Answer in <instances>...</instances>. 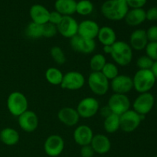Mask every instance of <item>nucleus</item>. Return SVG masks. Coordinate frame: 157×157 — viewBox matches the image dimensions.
<instances>
[{"instance_id":"nucleus-1","label":"nucleus","mask_w":157,"mask_h":157,"mask_svg":"<svg viewBox=\"0 0 157 157\" xmlns=\"http://www.w3.org/2000/svg\"><path fill=\"white\" fill-rule=\"evenodd\" d=\"M102 15L110 21H121L124 19L129 11L126 0H107L101 8Z\"/></svg>"},{"instance_id":"nucleus-2","label":"nucleus","mask_w":157,"mask_h":157,"mask_svg":"<svg viewBox=\"0 0 157 157\" xmlns=\"http://www.w3.org/2000/svg\"><path fill=\"white\" fill-rule=\"evenodd\" d=\"M112 59L117 65L126 67L133 61V49L124 41H117L111 45Z\"/></svg>"},{"instance_id":"nucleus-3","label":"nucleus","mask_w":157,"mask_h":157,"mask_svg":"<svg viewBox=\"0 0 157 157\" xmlns=\"http://www.w3.org/2000/svg\"><path fill=\"white\" fill-rule=\"evenodd\" d=\"M156 81L151 70H138L133 78V88L140 94L150 92L154 87Z\"/></svg>"},{"instance_id":"nucleus-4","label":"nucleus","mask_w":157,"mask_h":157,"mask_svg":"<svg viewBox=\"0 0 157 157\" xmlns=\"http://www.w3.org/2000/svg\"><path fill=\"white\" fill-rule=\"evenodd\" d=\"M7 108L14 117H19L29 110V101L24 94L20 91H13L7 98Z\"/></svg>"},{"instance_id":"nucleus-5","label":"nucleus","mask_w":157,"mask_h":157,"mask_svg":"<svg viewBox=\"0 0 157 157\" xmlns=\"http://www.w3.org/2000/svg\"><path fill=\"white\" fill-rule=\"evenodd\" d=\"M87 84L92 93L98 96L105 95L110 88V82L101 71H91L87 78Z\"/></svg>"},{"instance_id":"nucleus-6","label":"nucleus","mask_w":157,"mask_h":157,"mask_svg":"<svg viewBox=\"0 0 157 157\" xmlns=\"http://www.w3.org/2000/svg\"><path fill=\"white\" fill-rule=\"evenodd\" d=\"M144 117L140 115L133 110H129L120 116L121 130L125 133L135 131L140 125Z\"/></svg>"},{"instance_id":"nucleus-7","label":"nucleus","mask_w":157,"mask_h":157,"mask_svg":"<svg viewBox=\"0 0 157 157\" xmlns=\"http://www.w3.org/2000/svg\"><path fill=\"white\" fill-rule=\"evenodd\" d=\"M99 101L94 98L87 97L78 103L76 110L80 117L89 119L94 117L99 112Z\"/></svg>"},{"instance_id":"nucleus-8","label":"nucleus","mask_w":157,"mask_h":157,"mask_svg":"<svg viewBox=\"0 0 157 157\" xmlns=\"http://www.w3.org/2000/svg\"><path fill=\"white\" fill-rule=\"evenodd\" d=\"M107 106L112 113L121 116L127 110H130L131 103L127 94H113L109 98Z\"/></svg>"},{"instance_id":"nucleus-9","label":"nucleus","mask_w":157,"mask_h":157,"mask_svg":"<svg viewBox=\"0 0 157 157\" xmlns=\"http://www.w3.org/2000/svg\"><path fill=\"white\" fill-rule=\"evenodd\" d=\"M155 105L154 96L150 92L140 94L133 104V110L140 115L145 116L153 110Z\"/></svg>"},{"instance_id":"nucleus-10","label":"nucleus","mask_w":157,"mask_h":157,"mask_svg":"<svg viewBox=\"0 0 157 157\" xmlns=\"http://www.w3.org/2000/svg\"><path fill=\"white\" fill-rule=\"evenodd\" d=\"M85 84V78L82 73L77 71H71L64 75L61 87L67 90H78Z\"/></svg>"},{"instance_id":"nucleus-11","label":"nucleus","mask_w":157,"mask_h":157,"mask_svg":"<svg viewBox=\"0 0 157 157\" xmlns=\"http://www.w3.org/2000/svg\"><path fill=\"white\" fill-rule=\"evenodd\" d=\"M64 149V140L60 135L52 134L48 136L44 144V151L50 157H57Z\"/></svg>"},{"instance_id":"nucleus-12","label":"nucleus","mask_w":157,"mask_h":157,"mask_svg":"<svg viewBox=\"0 0 157 157\" xmlns=\"http://www.w3.org/2000/svg\"><path fill=\"white\" fill-rule=\"evenodd\" d=\"M70 45L75 52L84 55H90L93 53L96 48L95 40L82 38L78 35L71 38Z\"/></svg>"},{"instance_id":"nucleus-13","label":"nucleus","mask_w":157,"mask_h":157,"mask_svg":"<svg viewBox=\"0 0 157 157\" xmlns=\"http://www.w3.org/2000/svg\"><path fill=\"white\" fill-rule=\"evenodd\" d=\"M58 32L64 38L71 39L78 35V22L72 16H63L61 22L57 25Z\"/></svg>"},{"instance_id":"nucleus-14","label":"nucleus","mask_w":157,"mask_h":157,"mask_svg":"<svg viewBox=\"0 0 157 157\" xmlns=\"http://www.w3.org/2000/svg\"><path fill=\"white\" fill-rule=\"evenodd\" d=\"M113 94H127L133 89V78L126 75H119L110 84Z\"/></svg>"},{"instance_id":"nucleus-15","label":"nucleus","mask_w":157,"mask_h":157,"mask_svg":"<svg viewBox=\"0 0 157 157\" xmlns=\"http://www.w3.org/2000/svg\"><path fill=\"white\" fill-rule=\"evenodd\" d=\"M38 115L34 111L30 110H26L25 112L18 117V124L21 130L26 133H32L35 131L38 127Z\"/></svg>"},{"instance_id":"nucleus-16","label":"nucleus","mask_w":157,"mask_h":157,"mask_svg":"<svg viewBox=\"0 0 157 157\" xmlns=\"http://www.w3.org/2000/svg\"><path fill=\"white\" fill-rule=\"evenodd\" d=\"M100 26L95 21L86 19L78 23V35L82 38L94 40L98 37Z\"/></svg>"},{"instance_id":"nucleus-17","label":"nucleus","mask_w":157,"mask_h":157,"mask_svg":"<svg viewBox=\"0 0 157 157\" xmlns=\"http://www.w3.org/2000/svg\"><path fill=\"white\" fill-rule=\"evenodd\" d=\"M94 132L92 129L87 125H80L75 128L73 133L75 142L81 147L90 145L94 137Z\"/></svg>"},{"instance_id":"nucleus-18","label":"nucleus","mask_w":157,"mask_h":157,"mask_svg":"<svg viewBox=\"0 0 157 157\" xmlns=\"http://www.w3.org/2000/svg\"><path fill=\"white\" fill-rule=\"evenodd\" d=\"M58 118L64 125L74 127L78 124L81 117L76 109L71 107H64L60 109L58 112Z\"/></svg>"},{"instance_id":"nucleus-19","label":"nucleus","mask_w":157,"mask_h":157,"mask_svg":"<svg viewBox=\"0 0 157 157\" xmlns=\"http://www.w3.org/2000/svg\"><path fill=\"white\" fill-rule=\"evenodd\" d=\"M90 146L95 153L104 155L110 152L111 149V142L107 136L102 133H98L94 135Z\"/></svg>"},{"instance_id":"nucleus-20","label":"nucleus","mask_w":157,"mask_h":157,"mask_svg":"<svg viewBox=\"0 0 157 157\" xmlns=\"http://www.w3.org/2000/svg\"><path fill=\"white\" fill-rule=\"evenodd\" d=\"M149 41L146 30L142 29H136L130 36V46L133 50L143 51L146 48Z\"/></svg>"},{"instance_id":"nucleus-21","label":"nucleus","mask_w":157,"mask_h":157,"mask_svg":"<svg viewBox=\"0 0 157 157\" xmlns=\"http://www.w3.org/2000/svg\"><path fill=\"white\" fill-rule=\"evenodd\" d=\"M50 12L46 7L40 4H35L29 9V15L32 21L39 25L48 22Z\"/></svg>"},{"instance_id":"nucleus-22","label":"nucleus","mask_w":157,"mask_h":157,"mask_svg":"<svg viewBox=\"0 0 157 157\" xmlns=\"http://www.w3.org/2000/svg\"><path fill=\"white\" fill-rule=\"evenodd\" d=\"M126 23L129 26L136 27L140 25L147 20L146 18V11L144 9H129L128 12L124 18Z\"/></svg>"},{"instance_id":"nucleus-23","label":"nucleus","mask_w":157,"mask_h":157,"mask_svg":"<svg viewBox=\"0 0 157 157\" xmlns=\"http://www.w3.org/2000/svg\"><path fill=\"white\" fill-rule=\"evenodd\" d=\"M97 38L103 46H111L117 41L116 32L113 29L109 26H103L100 28Z\"/></svg>"},{"instance_id":"nucleus-24","label":"nucleus","mask_w":157,"mask_h":157,"mask_svg":"<svg viewBox=\"0 0 157 157\" xmlns=\"http://www.w3.org/2000/svg\"><path fill=\"white\" fill-rule=\"evenodd\" d=\"M20 136L18 132L12 127H6L0 132V140L6 146H15L19 142Z\"/></svg>"},{"instance_id":"nucleus-25","label":"nucleus","mask_w":157,"mask_h":157,"mask_svg":"<svg viewBox=\"0 0 157 157\" xmlns=\"http://www.w3.org/2000/svg\"><path fill=\"white\" fill-rule=\"evenodd\" d=\"M77 1L75 0H56L55 2V11L63 16H71L76 12Z\"/></svg>"},{"instance_id":"nucleus-26","label":"nucleus","mask_w":157,"mask_h":157,"mask_svg":"<svg viewBox=\"0 0 157 157\" xmlns=\"http://www.w3.org/2000/svg\"><path fill=\"white\" fill-rule=\"evenodd\" d=\"M44 76H45L46 81L49 84L57 86L61 85L63 77H64V74L60 69L57 68V67H51L46 70Z\"/></svg>"},{"instance_id":"nucleus-27","label":"nucleus","mask_w":157,"mask_h":157,"mask_svg":"<svg viewBox=\"0 0 157 157\" xmlns=\"http://www.w3.org/2000/svg\"><path fill=\"white\" fill-rule=\"evenodd\" d=\"M104 128L107 133H114L118 131L121 129L120 116L111 113L110 116L104 118Z\"/></svg>"},{"instance_id":"nucleus-28","label":"nucleus","mask_w":157,"mask_h":157,"mask_svg":"<svg viewBox=\"0 0 157 157\" xmlns=\"http://www.w3.org/2000/svg\"><path fill=\"white\" fill-rule=\"evenodd\" d=\"M25 33L26 36L31 39H38L43 38V25L31 21L26 26Z\"/></svg>"},{"instance_id":"nucleus-29","label":"nucleus","mask_w":157,"mask_h":157,"mask_svg":"<svg viewBox=\"0 0 157 157\" xmlns=\"http://www.w3.org/2000/svg\"><path fill=\"white\" fill-rule=\"evenodd\" d=\"M107 63L105 56L103 54L98 53L91 57L90 61V68L92 71L99 72L101 71L103 67Z\"/></svg>"},{"instance_id":"nucleus-30","label":"nucleus","mask_w":157,"mask_h":157,"mask_svg":"<svg viewBox=\"0 0 157 157\" xmlns=\"http://www.w3.org/2000/svg\"><path fill=\"white\" fill-rule=\"evenodd\" d=\"M94 11V5L90 0H80L77 2L76 12L83 16L90 15Z\"/></svg>"},{"instance_id":"nucleus-31","label":"nucleus","mask_w":157,"mask_h":157,"mask_svg":"<svg viewBox=\"0 0 157 157\" xmlns=\"http://www.w3.org/2000/svg\"><path fill=\"white\" fill-rule=\"evenodd\" d=\"M101 72L108 81H112L119 75V69H118L117 65L115 63L112 62L106 63Z\"/></svg>"},{"instance_id":"nucleus-32","label":"nucleus","mask_w":157,"mask_h":157,"mask_svg":"<svg viewBox=\"0 0 157 157\" xmlns=\"http://www.w3.org/2000/svg\"><path fill=\"white\" fill-rule=\"evenodd\" d=\"M50 55L53 61L58 65H62L66 62L65 54L59 46H53L50 50Z\"/></svg>"},{"instance_id":"nucleus-33","label":"nucleus","mask_w":157,"mask_h":157,"mask_svg":"<svg viewBox=\"0 0 157 157\" xmlns=\"http://www.w3.org/2000/svg\"><path fill=\"white\" fill-rule=\"evenodd\" d=\"M154 61L147 55L140 57L136 61V66L139 70H150Z\"/></svg>"},{"instance_id":"nucleus-34","label":"nucleus","mask_w":157,"mask_h":157,"mask_svg":"<svg viewBox=\"0 0 157 157\" xmlns=\"http://www.w3.org/2000/svg\"><path fill=\"white\" fill-rule=\"evenodd\" d=\"M58 33V28L56 25L48 22L43 25V38H52Z\"/></svg>"},{"instance_id":"nucleus-35","label":"nucleus","mask_w":157,"mask_h":157,"mask_svg":"<svg viewBox=\"0 0 157 157\" xmlns=\"http://www.w3.org/2000/svg\"><path fill=\"white\" fill-rule=\"evenodd\" d=\"M146 54L153 61H157V41L148 42L145 48Z\"/></svg>"},{"instance_id":"nucleus-36","label":"nucleus","mask_w":157,"mask_h":157,"mask_svg":"<svg viewBox=\"0 0 157 157\" xmlns=\"http://www.w3.org/2000/svg\"><path fill=\"white\" fill-rule=\"evenodd\" d=\"M62 18L63 15H61V14H60L59 12H57V11L55 10L52 11V12H50V14H49L48 22L57 26L60 22H61Z\"/></svg>"},{"instance_id":"nucleus-37","label":"nucleus","mask_w":157,"mask_h":157,"mask_svg":"<svg viewBox=\"0 0 157 157\" xmlns=\"http://www.w3.org/2000/svg\"><path fill=\"white\" fill-rule=\"evenodd\" d=\"M149 42L157 41V25H152L146 31Z\"/></svg>"},{"instance_id":"nucleus-38","label":"nucleus","mask_w":157,"mask_h":157,"mask_svg":"<svg viewBox=\"0 0 157 157\" xmlns=\"http://www.w3.org/2000/svg\"><path fill=\"white\" fill-rule=\"evenodd\" d=\"M127 6L131 9H142L146 4L147 0H126Z\"/></svg>"},{"instance_id":"nucleus-39","label":"nucleus","mask_w":157,"mask_h":157,"mask_svg":"<svg viewBox=\"0 0 157 157\" xmlns=\"http://www.w3.org/2000/svg\"><path fill=\"white\" fill-rule=\"evenodd\" d=\"M81 157H93L94 156V151L92 147L90 145H86L81 147Z\"/></svg>"},{"instance_id":"nucleus-40","label":"nucleus","mask_w":157,"mask_h":157,"mask_svg":"<svg viewBox=\"0 0 157 157\" xmlns=\"http://www.w3.org/2000/svg\"><path fill=\"white\" fill-rule=\"evenodd\" d=\"M146 18L150 21H157V7H151L146 11Z\"/></svg>"},{"instance_id":"nucleus-41","label":"nucleus","mask_w":157,"mask_h":157,"mask_svg":"<svg viewBox=\"0 0 157 157\" xmlns=\"http://www.w3.org/2000/svg\"><path fill=\"white\" fill-rule=\"evenodd\" d=\"M99 112H100V114H101V116L104 118L110 116L111 113H113L107 105L104 106V107H102V108H100Z\"/></svg>"},{"instance_id":"nucleus-42","label":"nucleus","mask_w":157,"mask_h":157,"mask_svg":"<svg viewBox=\"0 0 157 157\" xmlns=\"http://www.w3.org/2000/svg\"><path fill=\"white\" fill-rule=\"evenodd\" d=\"M150 70H151V71L153 72V75L155 76L156 79H157V61H154V63H153V66H152Z\"/></svg>"},{"instance_id":"nucleus-43","label":"nucleus","mask_w":157,"mask_h":157,"mask_svg":"<svg viewBox=\"0 0 157 157\" xmlns=\"http://www.w3.org/2000/svg\"><path fill=\"white\" fill-rule=\"evenodd\" d=\"M111 46L109 45H105L104 46V48H103V52L104 54H107V55H110L111 53Z\"/></svg>"},{"instance_id":"nucleus-44","label":"nucleus","mask_w":157,"mask_h":157,"mask_svg":"<svg viewBox=\"0 0 157 157\" xmlns=\"http://www.w3.org/2000/svg\"><path fill=\"white\" fill-rule=\"evenodd\" d=\"M156 108H157V102L156 103Z\"/></svg>"},{"instance_id":"nucleus-45","label":"nucleus","mask_w":157,"mask_h":157,"mask_svg":"<svg viewBox=\"0 0 157 157\" xmlns=\"http://www.w3.org/2000/svg\"><path fill=\"white\" fill-rule=\"evenodd\" d=\"M153 157H157V156H153Z\"/></svg>"}]
</instances>
